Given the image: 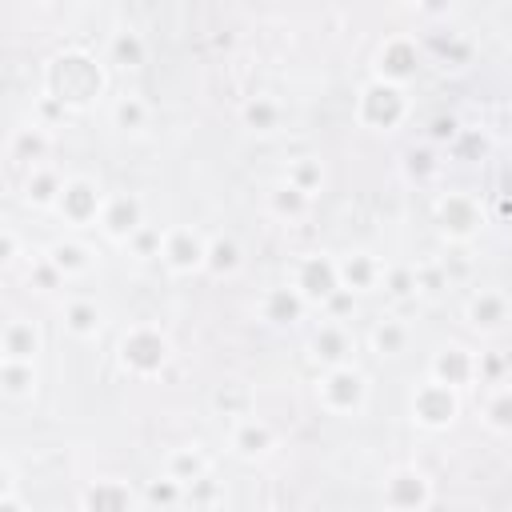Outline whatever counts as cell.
Here are the masks:
<instances>
[{
  "mask_svg": "<svg viewBox=\"0 0 512 512\" xmlns=\"http://www.w3.org/2000/svg\"><path fill=\"white\" fill-rule=\"evenodd\" d=\"M100 88H104V72L88 52H64L48 68V96L60 104H84L100 96Z\"/></svg>",
  "mask_w": 512,
  "mask_h": 512,
  "instance_id": "obj_1",
  "label": "cell"
},
{
  "mask_svg": "<svg viewBox=\"0 0 512 512\" xmlns=\"http://www.w3.org/2000/svg\"><path fill=\"white\" fill-rule=\"evenodd\" d=\"M408 120V92L388 80H364L356 92V124L368 132H396Z\"/></svg>",
  "mask_w": 512,
  "mask_h": 512,
  "instance_id": "obj_2",
  "label": "cell"
},
{
  "mask_svg": "<svg viewBox=\"0 0 512 512\" xmlns=\"http://www.w3.org/2000/svg\"><path fill=\"white\" fill-rule=\"evenodd\" d=\"M316 404L328 416H356L368 404V376L356 364H340V368H324L316 376Z\"/></svg>",
  "mask_w": 512,
  "mask_h": 512,
  "instance_id": "obj_3",
  "label": "cell"
},
{
  "mask_svg": "<svg viewBox=\"0 0 512 512\" xmlns=\"http://www.w3.org/2000/svg\"><path fill=\"white\" fill-rule=\"evenodd\" d=\"M172 360V340L156 328V324H132L120 340V364L124 372L140 376V380H152L164 372V364Z\"/></svg>",
  "mask_w": 512,
  "mask_h": 512,
  "instance_id": "obj_4",
  "label": "cell"
},
{
  "mask_svg": "<svg viewBox=\"0 0 512 512\" xmlns=\"http://www.w3.org/2000/svg\"><path fill=\"white\" fill-rule=\"evenodd\" d=\"M408 412H412V420H416L424 432H444V428H452L456 416H460V392L428 376V380H420V384L412 388Z\"/></svg>",
  "mask_w": 512,
  "mask_h": 512,
  "instance_id": "obj_5",
  "label": "cell"
},
{
  "mask_svg": "<svg viewBox=\"0 0 512 512\" xmlns=\"http://www.w3.org/2000/svg\"><path fill=\"white\" fill-rule=\"evenodd\" d=\"M436 228L452 244L476 240L484 232V208H480V200L472 192H460V188L456 192H444L436 200Z\"/></svg>",
  "mask_w": 512,
  "mask_h": 512,
  "instance_id": "obj_6",
  "label": "cell"
},
{
  "mask_svg": "<svg viewBox=\"0 0 512 512\" xmlns=\"http://www.w3.org/2000/svg\"><path fill=\"white\" fill-rule=\"evenodd\" d=\"M432 504V480L416 464H400L380 484V508L388 512H424Z\"/></svg>",
  "mask_w": 512,
  "mask_h": 512,
  "instance_id": "obj_7",
  "label": "cell"
},
{
  "mask_svg": "<svg viewBox=\"0 0 512 512\" xmlns=\"http://www.w3.org/2000/svg\"><path fill=\"white\" fill-rule=\"evenodd\" d=\"M104 192H100V184L92 180V176H68L64 180V192H60V200H56V216L64 220V224H72V228H88V224H100V212H104Z\"/></svg>",
  "mask_w": 512,
  "mask_h": 512,
  "instance_id": "obj_8",
  "label": "cell"
},
{
  "mask_svg": "<svg viewBox=\"0 0 512 512\" xmlns=\"http://www.w3.org/2000/svg\"><path fill=\"white\" fill-rule=\"evenodd\" d=\"M292 288L308 300V308H324L328 296L340 288V272H336V260L328 252H308L296 260L292 268Z\"/></svg>",
  "mask_w": 512,
  "mask_h": 512,
  "instance_id": "obj_9",
  "label": "cell"
},
{
  "mask_svg": "<svg viewBox=\"0 0 512 512\" xmlns=\"http://www.w3.org/2000/svg\"><path fill=\"white\" fill-rule=\"evenodd\" d=\"M204 260H208V236H200L196 228L188 224H176L164 232V252H160V264L172 272V276H192V272H204Z\"/></svg>",
  "mask_w": 512,
  "mask_h": 512,
  "instance_id": "obj_10",
  "label": "cell"
},
{
  "mask_svg": "<svg viewBox=\"0 0 512 512\" xmlns=\"http://www.w3.org/2000/svg\"><path fill=\"white\" fill-rule=\"evenodd\" d=\"M144 224H148V220H144V200L132 196V192H112V196L104 200V212H100V224H96V228H100L108 240L128 244Z\"/></svg>",
  "mask_w": 512,
  "mask_h": 512,
  "instance_id": "obj_11",
  "label": "cell"
},
{
  "mask_svg": "<svg viewBox=\"0 0 512 512\" xmlns=\"http://www.w3.org/2000/svg\"><path fill=\"white\" fill-rule=\"evenodd\" d=\"M428 376L460 392V388H468V384L480 380V356L468 352L464 344H444V348L428 360Z\"/></svg>",
  "mask_w": 512,
  "mask_h": 512,
  "instance_id": "obj_12",
  "label": "cell"
},
{
  "mask_svg": "<svg viewBox=\"0 0 512 512\" xmlns=\"http://www.w3.org/2000/svg\"><path fill=\"white\" fill-rule=\"evenodd\" d=\"M464 320L476 332H500L512 320V296L504 288H476L464 300Z\"/></svg>",
  "mask_w": 512,
  "mask_h": 512,
  "instance_id": "obj_13",
  "label": "cell"
},
{
  "mask_svg": "<svg viewBox=\"0 0 512 512\" xmlns=\"http://www.w3.org/2000/svg\"><path fill=\"white\" fill-rule=\"evenodd\" d=\"M308 356L324 368H340V364H352V336H348V324L340 320H320L308 336Z\"/></svg>",
  "mask_w": 512,
  "mask_h": 512,
  "instance_id": "obj_14",
  "label": "cell"
},
{
  "mask_svg": "<svg viewBox=\"0 0 512 512\" xmlns=\"http://www.w3.org/2000/svg\"><path fill=\"white\" fill-rule=\"evenodd\" d=\"M416 60H420V52H416L412 36H388L376 52V80H388V84L404 88L416 76Z\"/></svg>",
  "mask_w": 512,
  "mask_h": 512,
  "instance_id": "obj_15",
  "label": "cell"
},
{
  "mask_svg": "<svg viewBox=\"0 0 512 512\" xmlns=\"http://www.w3.org/2000/svg\"><path fill=\"white\" fill-rule=\"evenodd\" d=\"M40 348H44V336H40V324L36 320H28V316L4 320V328H0V360L36 364Z\"/></svg>",
  "mask_w": 512,
  "mask_h": 512,
  "instance_id": "obj_16",
  "label": "cell"
},
{
  "mask_svg": "<svg viewBox=\"0 0 512 512\" xmlns=\"http://www.w3.org/2000/svg\"><path fill=\"white\" fill-rule=\"evenodd\" d=\"M256 312H260V320H264V324H272V328H288V324L304 320V312H308V300H304V296L292 288V280H288V284H276V288H268V292L260 296Z\"/></svg>",
  "mask_w": 512,
  "mask_h": 512,
  "instance_id": "obj_17",
  "label": "cell"
},
{
  "mask_svg": "<svg viewBox=\"0 0 512 512\" xmlns=\"http://www.w3.org/2000/svg\"><path fill=\"white\" fill-rule=\"evenodd\" d=\"M228 448H232L240 460H264V456L276 448V432H272L268 420H260V416H244V420L232 424V432H228Z\"/></svg>",
  "mask_w": 512,
  "mask_h": 512,
  "instance_id": "obj_18",
  "label": "cell"
},
{
  "mask_svg": "<svg viewBox=\"0 0 512 512\" xmlns=\"http://www.w3.org/2000/svg\"><path fill=\"white\" fill-rule=\"evenodd\" d=\"M336 272H340V288H348V292H372V288H380V276H384V264L372 256V252H364V248H352V252H344V256H336Z\"/></svg>",
  "mask_w": 512,
  "mask_h": 512,
  "instance_id": "obj_19",
  "label": "cell"
},
{
  "mask_svg": "<svg viewBox=\"0 0 512 512\" xmlns=\"http://www.w3.org/2000/svg\"><path fill=\"white\" fill-rule=\"evenodd\" d=\"M8 156L16 164H28V172L32 168H44L48 156H52V132H48V124H36L32 120V124L16 128L12 140H8Z\"/></svg>",
  "mask_w": 512,
  "mask_h": 512,
  "instance_id": "obj_20",
  "label": "cell"
},
{
  "mask_svg": "<svg viewBox=\"0 0 512 512\" xmlns=\"http://www.w3.org/2000/svg\"><path fill=\"white\" fill-rule=\"evenodd\" d=\"M44 256H48V264H52L64 280H76V276L92 272V264H96V252H92L84 240H76V236H60V240H52V244L44 248Z\"/></svg>",
  "mask_w": 512,
  "mask_h": 512,
  "instance_id": "obj_21",
  "label": "cell"
},
{
  "mask_svg": "<svg viewBox=\"0 0 512 512\" xmlns=\"http://www.w3.org/2000/svg\"><path fill=\"white\" fill-rule=\"evenodd\" d=\"M84 512H136V492L124 480L104 476L84 488Z\"/></svg>",
  "mask_w": 512,
  "mask_h": 512,
  "instance_id": "obj_22",
  "label": "cell"
},
{
  "mask_svg": "<svg viewBox=\"0 0 512 512\" xmlns=\"http://www.w3.org/2000/svg\"><path fill=\"white\" fill-rule=\"evenodd\" d=\"M64 328L76 340H96L100 328H104V308L96 300H88V296H72L64 304Z\"/></svg>",
  "mask_w": 512,
  "mask_h": 512,
  "instance_id": "obj_23",
  "label": "cell"
},
{
  "mask_svg": "<svg viewBox=\"0 0 512 512\" xmlns=\"http://www.w3.org/2000/svg\"><path fill=\"white\" fill-rule=\"evenodd\" d=\"M212 472V464H208V456L196 448V444H184V448H172L168 456H164V476H172L176 484H184V488H192L196 480H204Z\"/></svg>",
  "mask_w": 512,
  "mask_h": 512,
  "instance_id": "obj_24",
  "label": "cell"
},
{
  "mask_svg": "<svg viewBox=\"0 0 512 512\" xmlns=\"http://www.w3.org/2000/svg\"><path fill=\"white\" fill-rule=\"evenodd\" d=\"M148 60V40L136 28H116L108 36V64H116L120 72H136Z\"/></svg>",
  "mask_w": 512,
  "mask_h": 512,
  "instance_id": "obj_25",
  "label": "cell"
},
{
  "mask_svg": "<svg viewBox=\"0 0 512 512\" xmlns=\"http://www.w3.org/2000/svg\"><path fill=\"white\" fill-rule=\"evenodd\" d=\"M64 180L68 176H60L52 164H44V168H32L28 172V180H24V204H32V208H56V200H60V192H64Z\"/></svg>",
  "mask_w": 512,
  "mask_h": 512,
  "instance_id": "obj_26",
  "label": "cell"
},
{
  "mask_svg": "<svg viewBox=\"0 0 512 512\" xmlns=\"http://www.w3.org/2000/svg\"><path fill=\"white\" fill-rule=\"evenodd\" d=\"M240 120H244L248 132H256V136H272V132H280V124H284V104L272 100V96H252V100H244Z\"/></svg>",
  "mask_w": 512,
  "mask_h": 512,
  "instance_id": "obj_27",
  "label": "cell"
},
{
  "mask_svg": "<svg viewBox=\"0 0 512 512\" xmlns=\"http://www.w3.org/2000/svg\"><path fill=\"white\" fill-rule=\"evenodd\" d=\"M108 120H112V128H116V132H144V128H148V120H152V108H148V100H144V96L124 92V96H116V100H112Z\"/></svg>",
  "mask_w": 512,
  "mask_h": 512,
  "instance_id": "obj_28",
  "label": "cell"
},
{
  "mask_svg": "<svg viewBox=\"0 0 512 512\" xmlns=\"http://www.w3.org/2000/svg\"><path fill=\"white\" fill-rule=\"evenodd\" d=\"M408 340H412V328L400 316H380L368 332V344L376 356H400L408 348Z\"/></svg>",
  "mask_w": 512,
  "mask_h": 512,
  "instance_id": "obj_29",
  "label": "cell"
},
{
  "mask_svg": "<svg viewBox=\"0 0 512 512\" xmlns=\"http://www.w3.org/2000/svg\"><path fill=\"white\" fill-rule=\"evenodd\" d=\"M264 204H268V212H272L276 220H300V216L312 208V196H308V192H300L296 184L280 180V184H272V188H268Z\"/></svg>",
  "mask_w": 512,
  "mask_h": 512,
  "instance_id": "obj_30",
  "label": "cell"
},
{
  "mask_svg": "<svg viewBox=\"0 0 512 512\" xmlns=\"http://www.w3.org/2000/svg\"><path fill=\"white\" fill-rule=\"evenodd\" d=\"M36 364H20V360H0V392L8 400H28L36 392Z\"/></svg>",
  "mask_w": 512,
  "mask_h": 512,
  "instance_id": "obj_31",
  "label": "cell"
},
{
  "mask_svg": "<svg viewBox=\"0 0 512 512\" xmlns=\"http://www.w3.org/2000/svg\"><path fill=\"white\" fill-rule=\"evenodd\" d=\"M484 424L500 436H512V384H496L488 396H484V408H480Z\"/></svg>",
  "mask_w": 512,
  "mask_h": 512,
  "instance_id": "obj_32",
  "label": "cell"
},
{
  "mask_svg": "<svg viewBox=\"0 0 512 512\" xmlns=\"http://www.w3.org/2000/svg\"><path fill=\"white\" fill-rule=\"evenodd\" d=\"M240 268V244L232 236H212L208 240V260H204V272H212L216 280L232 276Z\"/></svg>",
  "mask_w": 512,
  "mask_h": 512,
  "instance_id": "obj_33",
  "label": "cell"
},
{
  "mask_svg": "<svg viewBox=\"0 0 512 512\" xmlns=\"http://www.w3.org/2000/svg\"><path fill=\"white\" fill-rule=\"evenodd\" d=\"M212 408L224 412V416L236 424V420L252 416V392H248L244 384H220V388L212 392Z\"/></svg>",
  "mask_w": 512,
  "mask_h": 512,
  "instance_id": "obj_34",
  "label": "cell"
},
{
  "mask_svg": "<svg viewBox=\"0 0 512 512\" xmlns=\"http://www.w3.org/2000/svg\"><path fill=\"white\" fill-rule=\"evenodd\" d=\"M284 180H288V184H296L300 192L316 196V192L324 188V164H320V156H296V160L288 164Z\"/></svg>",
  "mask_w": 512,
  "mask_h": 512,
  "instance_id": "obj_35",
  "label": "cell"
},
{
  "mask_svg": "<svg viewBox=\"0 0 512 512\" xmlns=\"http://www.w3.org/2000/svg\"><path fill=\"white\" fill-rule=\"evenodd\" d=\"M380 288H384L392 300H412V296H420V292H416V264H384Z\"/></svg>",
  "mask_w": 512,
  "mask_h": 512,
  "instance_id": "obj_36",
  "label": "cell"
},
{
  "mask_svg": "<svg viewBox=\"0 0 512 512\" xmlns=\"http://www.w3.org/2000/svg\"><path fill=\"white\" fill-rule=\"evenodd\" d=\"M144 500H148V508L172 512V508L184 500V484H176L172 476H156V480H148V488H144Z\"/></svg>",
  "mask_w": 512,
  "mask_h": 512,
  "instance_id": "obj_37",
  "label": "cell"
},
{
  "mask_svg": "<svg viewBox=\"0 0 512 512\" xmlns=\"http://www.w3.org/2000/svg\"><path fill=\"white\" fill-rule=\"evenodd\" d=\"M164 232H168V228H160V224H144V228L128 240V252H132L136 260H160V252H164Z\"/></svg>",
  "mask_w": 512,
  "mask_h": 512,
  "instance_id": "obj_38",
  "label": "cell"
},
{
  "mask_svg": "<svg viewBox=\"0 0 512 512\" xmlns=\"http://www.w3.org/2000/svg\"><path fill=\"white\" fill-rule=\"evenodd\" d=\"M444 288H452L444 264H436V260L416 264V292H420V296H436V292H444Z\"/></svg>",
  "mask_w": 512,
  "mask_h": 512,
  "instance_id": "obj_39",
  "label": "cell"
},
{
  "mask_svg": "<svg viewBox=\"0 0 512 512\" xmlns=\"http://www.w3.org/2000/svg\"><path fill=\"white\" fill-rule=\"evenodd\" d=\"M436 168H440V164H436L432 148H408V152H404V172H408L412 180H428Z\"/></svg>",
  "mask_w": 512,
  "mask_h": 512,
  "instance_id": "obj_40",
  "label": "cell"
},
{
  "mask_svg": "<svg viewBox=\"0 0 512 512\" xmlns=\"http://www.w3.org/2000/svg\"><path fill=\"white\" fill-rule=\"evenodd\" d=\"M356 312V292H348V288H336L332 296H328V304H324V320H348Z\"/></svg>",
  "mask_w": 512,
  "mask_h": 512,
  "instance_id": "obj_41",
  "label": "cell"
},
{
  "mask_svg": "<svg viewBox=\"0 0 512 512\" xmlns=\"http://www.w3.org/2000/svg\"><path fill=\"white\" fill-rule=\"evenodd\" d=\"M28 280L40 288V292H56L60 284H64V276L48 264V256H40V260H32V272H28Z\"/></svg>",
  "mask_w": 512,
  "mask_h": 512,
  "instance_id": "obj_42",
  "label": "cell"
},
{
  "mask_svg": "<svg viewBox=\"0 0 512 512\" xmlns=\"http://www.w3.org/2000/svg\"><path fill=\"white\" fill-rule=\"evenodd\" d=\"M460 136V120L456 116H436L432 124H428V140L432 144H452Z\"/></svg>",
  "mask_w": 512,
  "mask_h": 512,
  "instance_id": "obj_43",
  "label": "cell"
},
{
  "mask_svg": "<svg viewBox=\"0 0 512 512\" xmlns=\"http://www.w3.org/2000/svg\"><path fill=\"white\" fill-rule=\"evenodd\" d=\"M184 500H192V504H212V500H216V480H212V472H208L204 480H196L192 488H184Z\"/></svg>",
  "mask_w": 512,
  "mask_h": 512,
  "instance_id": "obj_44",
  "label": "cell"
},
{
  "mask_svg": "<svg viewBox=\"0 0 512 512\" xmlns=\"http://www.w3.org/2000/svg\"><path fill=\"white\" fill-rule=\"evenodd\" d=\"M20 260V236L16 228H4L0 232V264H16Z\"/></svg>",
  "mask_w": 512,
  "mask_h": 512,
  "instance_id": "obj_45",
  "label": "cell"
},
{
  "mask_svg": "<svg viewBox=\"0 0 512 512\" xmlns=\"http://www.w3.org/2000/svg\"><path fill=\"white\" fill-rule=\"evenodd\" d=\"M500 368H504V360H496V356H480V380H484V376H500Z\"/></svg>",
  "mask_w": 512,
  "mask_h": 512,
  "instance_id": "obj_46",
  "label": "cell"
},
{
  "mask_svg": "<svg viewBox=\"0 0 512 512\" xmlns=\"http://www.w3.org/2000/svg\"><path fill=\"white\" fill-rule=\"evenodd\" d=\"M0 512H28V508H24L20 492H12V496H0Z\"/></svg>",
  "mask_w": 512,
  "mask_h": 512,
  "instance_id": "obj_47",
  "label": "cell"
},
{
  "mask_svg": "<svg viewBox=\"0 0 512 512\" xmlns=\"http://www.w3.org/2000/svg\"><path fill=\"white\" fill-rule=\"evenodd\" d=\"M264 512H284V508H264Z\"/></svg>",
  "mask_w": 512,
  "mask_h": 512,
  "instance_id": "obj_48",
  "label": "cell"
},
{
  "mask_svg": "<svg viewBox=\"0 0 512 512\" xmlns=\"http://www.w3.org/2000/svg\"><path fill=\"white\" fill-rule=\"evenodd\" d=\"M144 512H160V508H144Z\"/></svg>",
  "mask_w": 512,
  "mask_h": 512,
  "instance_id": "obj_49",
  "label": "cell"
},
{
  "mask_svg": "<svg viewBox=\"0 0 512 512\" xmlns=\"http://www.w3.org/2000/svg\"><path fill=\"white\" fill-rule=\"evenodd\" d=\"M376 512H388V508H376Z\"/></svg>",
  "mask_w": 512,
  "mask_h": 512,
  "instance_id": "obj_50",
  "label": "cell"
},
{
  "mask_svg": "<svg viewBox=\"0 0 512 512\" xmlns=\"http://www.w3.org/2000/svg\"><path fill=\"white\" fill-rule=\"evenodd\" d=\"M508 512H512V508H508Z\"/></svg>",
  "mask_w": 512,
  "mask_h": 512,
  "instance_id": "obj_51",
  "label": "cell"
}]
</instances>
